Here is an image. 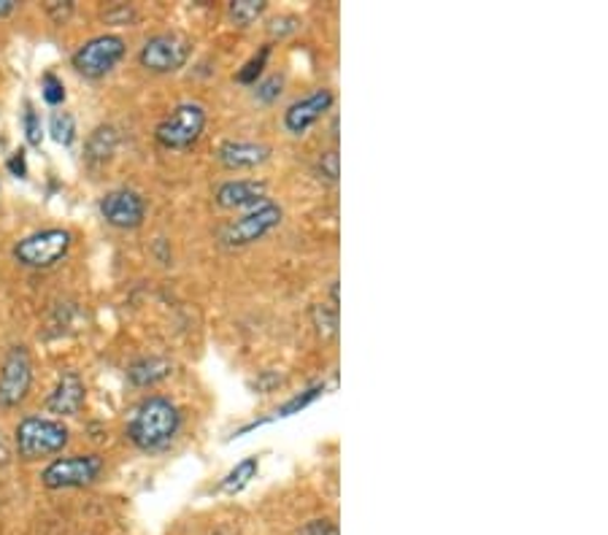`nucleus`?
I'll use <instances>...</instances> for the list:
<instances>
[{
    "instance_id": "obj_26",
    "label": "nucleus",
    "mask_w": 608,
    "mask_h": 535,
    "mask_svg": "<svg viewBox=\"0 0 608 535\" xmlns=\"http://www.w3.org/2000/svg\"><path fill=\"white\" fill-rule=\"evenodd\" d=\"M341 162H338V149H330V151H323V155H319V160H317V171L323 173L325 179H328V182H338V177H341Z\"/></svg>"
},
{
    "instance_id": "obj_13",
    "label": "nucleus",
    "mask_w": 608,
    "mask_h": 535,
    "mask_svg": "<svg viewBox=\"0 0 608 535\" xmlns=\"http://www.w3.org/2000/svg\"><path fill=\"white\" fill-rule=\"evenodd\" d=\"M268 200V184L257 179H228L214 190V203L228 211H241V208H257Z\"/></svg>"
},
{
    "instance_id": "obj_1",
    "label": "nucleus",
    "mask_w": 608,
    "mask_h": 535,
    "mask_svg": "<svg viewBox=\"0 0 608 535\" xmlns=\"http://www.w3.org/2000/svg\"><path fill=\"white\" fill-rule=\"evenodd\" d=\"M179 430H182V411L171 398L162 396L144 398L127 422V438L141 452H162L177 441Z\"/></svg>"
},
{
    "instance_id": "obj_20",
    "label": "nucleus",
    "mask_w": 608,
    "mask_h": 535,
    "mask_svg": "<svg viewBox=\"0 0 608 535\" xmlns=\"http://www.w3.org/2000/svg\"><path fill=\"white\" fill-rule=\"evenodd\" d=\"M49 133L58 141L60 146H71L76 141V120L68 111H54L52 120H49Z\"/></svg>"
},
{
    "instance_id": "obj_15",
    "label": "nucleus",
    "mask_w": 608,
    "mask_h": 535,
    "mask_svg": "<svg viewBox=\"0 0 608 535\" xmlns=\"http://www.w3.org/2000/svg\"><path fill=\"white\" fill-rule=\"evenodd\" d=\"M173 374V365L162 357H141L127 368V379L135 387H155Z\"/></svg>"
},
{
    "instance_id": "obj_12",
    "label": "nucleus",
    "mask_w": 608,
    "mask_h": 535,
    "mask_svg": "<svg viewBox=\"0 0 608 535\" xmlns=\"http://www.w3.org/2000/svg\"><path fill=\"white\" fill-rule=\"evenodd\" d=\"M273 155L270 144H263V141H222L217 146V162L224 168V171H252V168L266 166Z\"/></svg>"
},
{
    "instance_id": "obj_2",
    "label": "nucleus",
    "mask_w": 608,
    "mask_h": 535,
    "mask_svg": "<svg viewBox=\"0 0 608 535\" xmlns=\"http://www.w3.org/2000/svg\"><path fill=\"white\" fill-rule=\"evenodd\" d=\"M281 222H284V208H281L279 203L266 200L257 208H250L246 214H241V217L230 219V222L219 230L217 244L228 252L246 250V246L257 244V241H263L266 235L273 233Z\"/></svg>"
},
{
    "instance_id": "obj_3",
    "label": "nucleus",
    "mask_w": 608,
    "mask_h": 535,
    "mask_svg": "<svg viewBox=\"0 0 608 535\" xmlns=\"http://www.w3.org/2000/svg\"><path fill=\"white\" fill-rule=\"evenodd\" d=\"M68 438H71V433H68L63 422L49 420V416H25L14 430L16 454L27 463L63 452Z\"/></svg>"
},
{
    "instance_id": "obj_17",
    "label": "nucleus",
    "mask_w": 608,
    "mask_h": 535,
    "mask_svg": "<svg viewBox=\"0 0 608 535\" xmlns=\"http://www.w3.org/2000/svg\"><path fill=\"white\" fill-rule=\"evenodd\" d=\"M268 9V0H233L228 5V16L235 27H252Z\"/></svg>"
},
{
    "instance_id": "obj_31",
    "label": "nucleus",
    "mask_w": 608,
    "mask_h": 535,
    "mask_svg": "<svg viewBox=\"0 0 608 535\" xmlns=\"http://www.w3.org/2000/svg\"><path fill=\"white\" fill-rule=\"evenodd\" d=\"M9 171L14 173V177H20V179H25L27 177V160H25V151H14L11 155V160H9Z\"/></svg>"
},
{
    "instance_id": "obj_21",
    "label": "nucleus",
    "mask_w": 608,
    "mask_h": 535,
    "mask_svg": "<svg viewBox=\"0 0 608 535\" xmlns=\"http://www.w3.org/2000/svg\"><path fill=\"white\" fill-rule=\"evenodd\" d=\"M312 314H314V325H317L319 336L323 338L338 336V308L319 303V306H314Z\"/></svg>"
},
{
    "instance_id": "obj_22",
    "label": "nucleus",
    "mask_w": 608,
    "mask_h": 535,
    "mask_svg": "<svg viewBox=\"0 0 608 535\" xmlns=\"http://www.w3.org/2000/svg\"><path fill=\"white\" fill-rule=\"evenodd\" d=\"M325 392V385H314V387H308L306 392H301V396H295L292 401H287L284 405H279V411H276V416H292V414H297V411H303L306 405H312L314 401H317L319 396Z\"/></svg>"
},
{
    "instance_id": "obj_27",
    "label": "nucleus",
    "mask_w": 608,
    "mask_h": 535,
    "mask_svg": "<svg viewBox=\"0 0 608 535\" xmlns=\"http://www.w3.org/2000/svg\"><path fill=\"white\" fill-rule=\"evenodd\" d=\"M47 14L52 16L54 25H65V22L71 20V14H73V3H71V0H63V3H60V0H49Z\"/></svg>"
},
{
    "instance_id": "obj_32",
    "label": "nucleus",
    "mask_w": 608,
    "mask_h": 535,
    "mask_svg": "<svg viewBox=\"0 0 608 535\" xmlns=\"http://www.w3.org/2000/svg\"><path fill=\"white\" fill-rule=\"evenodd\" d=\"M16 11V3L14 0H0V20H5V16H11Z\"/></svg>"
},
{
    "instance_id": "obj_10",
    "label": "nucleus",
    "mask_w": 608,
    "mask_h": 535,
    "mask_svg": "<svg viewBox=\"0 0 608 535\" xmlns=\"http://www.w3.org/2000/svg\"><path fill=\"white\" fill-rule=\"evenodd\" d=\"M333 104L336 93L330 87L312 89L308 95H303V98L292 100V104L287 106L284 117H281V125H284L287 133L301 138V135H306L330 109H333Z\"/></svg>"
},
{
    "instance_id": "obj_11",
    "label": "nucleus",
    "mask_w": 608,
    "mask_h": 535,
    "mask_svg": "<svg viewBox=\"0 0 608 535\" xmlns=\"http://www.w3.org/2000/svg\"><path fill=\"white\" fill-rule=\"evenodd\" d=\"M100 217L106 224L117 230H135L144 224L146 219V200L144 195L135 193L131 187L111 190L100 198Z\"/></svg>"
},
{
    "instance_id": "obj_4",
    "label": "nucleus",
    "mask_w": 608,
    "mask_h": 535,
    "mask_svg": "<svg viewBox=\"0 0 608 535\" xmlns=\"http://www.w3.org/2000/svg\"><path fill=\"white\" fill-rule=\"evenodd\" d=\"M208 111L198 100H184L179 104L171 114L162 117L155 127V138L162 149L171 151H187L203 138L206 131Z\"/></svg>"
},
{
    "instance_id": "obj_23",
    "label": "nucleus",
    "mask_w": 608,
    "mask_h": 535,
    "mask_svg": "<svg viewBox=\"0 0 608 535\" xmlns=\"http://www.w3.org/2000/svg\"><path fill=\"white\" fill-rule=\"evenodd\" d=\"M41 95H44V100H47L49 106L65 104V84H63V78H60L58 73H52V71L44 73V76H41Z\"/></svg>"
},
{
    "instance_id": "obj_7",
    "label": "nucleus",
    "mask_w": 608,
    "mask_h": 535,
    "mask_svg": "<svg viewBox=\"0 0 608 535\" xmlns=\"http://www.w3.org/2000/svg\"><path fill=\"white\" fill-rule=\"evenodd\" d=\"M125 52V38L114 36V33H104V36H95L89 38V41H84L82 47L73 52L71 63L76 68V73H82L84 78H104L106 73H111L122 63Z\"/></svg>"
},
{
    "instance_id": "obj_19",
    "label": "nucleus",
    "mask_w": 608,
    "mask_h": 535,
    "mask_svg": "<svg viewBox=\"0 0 608 535\" xmlns=\"http://www.w3.org/2000/svg\"><path fill=\"white\" fill-rule=\"evenodd\" d=\"M270 52H273V44H263L260 52H257L252 60H246V65L241 68L239 76H235V82H239V84H257V78H260L263 71H266Z\"/></svg>"
},
{
    "instance_id": "obj_29",
    "label": "nucleus",
    "mask_w": 608,
    "mask_h": 535,
    "mask_svg": "<svg viewBox=\"0 0 608 535\" xmlns=\"http://www.w3.org/2000/svg\"><path fill=\"white\" fill-rule=\"evenodd\" d=\"M106 20L117 22V25H131V22L138 20V14H135L131 5H114L111 11H106Z\"/></svg>"
},
{
    "instance_id": "obj_6",
    "label": "nucleus",
    "mask_w": 608,
    "mask_h": 535,
    "mask_svg": "<svg viewBox=\"0 0 608 535\" xmlns=\"http://www.w3.org/2000/svg\"><path fill=\"white\" fill-rule=\"evenodd\" d=\"M190 54H193V41L184 33L166 31L146 38L138 52V63L144 71L157 73V76H168V73L182 71L187 65Z\"/></svg>"
},
{
    "instance_id": "obj_9",
    "label": "nucleus",
    "mask_w": 608,
    "mask_h": 535,
    "mask_svg": "<svg viewBox=\"0 0 608 535\" xmlns=\"http://www.w3.org/2000/svg\"><path fill=\"white\" fill-rule=\"evenodd\" d=\"M33 387V360L25 346H11L0 365V409H16Z\"/></svg>"
},
{
    "instance_id": "obj_30",
    "label": "nucleus",
    "mask_w": 608,
    "mask_h": 535,
    "mask_svg": "<svg viewBox=\"0 0 608 535\" xmlns=\"http://www.w3.org/2000/svg\"><path fill=\"white\" fill-rule=\"evenodd\" d=\"M297 27H301V20H297V16H281V20H273L270 33L281 38V36H290V33H295Z\"/></svg>"
},
{
    "instance_id": "obj_18",
    "label": "nucleus",
    "mask_w": 608,
    "mask_h": 535,
    "mask_svg": "<svg viewBox=\"0 0 608 535\" xmlns=\"http://www.w3.org/2000/svg\"><path fill=\"white\" fill-rule=\"evenodd\" d=\"M257 471H260V460H257V458L241 460V463L235 465V469L230 471L228 476L222 478V484H219V489H222V493H228V495L241 493V489H244L246 484H250L252 478L257 476Z\"/></svg>"
},
{
    "instance_id": "obj_28",
    "label": "nucleus",
    "mask_w": 608,
    "mask_h": 535,
    "mask_svg": "<svg viewBox=\"0 0 608 535\" xmlns=\"http://www.w3.org/2000/svg\"><path fill=\"white\" fill-rule=\"evenodd\" d=\"M297 535H338V525L333 520H312L301 527Z\"/></svg>"
},
{
    "instance_id": "obj_16",
    "label": "nucleus",
    "mask_w": 608,
    "mask_h": 535,
    "mask_svg": "<svg viewBox=\"0 0 608 535\" xmlns=\"http://www.w3.org/2000/svg\"><path fill=\"white\" fill-rule=\"evenodd\" d=\"M117 146H120V133L114 125H98L87 138V162L89 166H104L114 157Z\"/></svg>"
},
{
    "instance_id": "obj_24",
    "label": "nucleus",
    "mask_w": 608,
    "mask_h": 535,
    "mask_svg": "<svg viewBox=\"0 0 608 535\" xmlns=\"http://www.w3.org/2000/svg\"><path fill=\"white\" fill-rule=\"evenodd\" d=\"M22 131H25V138L31 146H41L44 131H41V120H38L36 109L31 104H25V114H22Z\"/></svg>"
},
{
    "instance_id": "obj_8",
    "label": "nucleus",
    "mask_w": 608,
    "mask_h": 535,
    "mask_svg": "<svg viewBox=\"0 0 608 535\" xmlns=\"http://www.w3.org/2000/svg\"><path fill=\"white\" fill-rule=\"evenodd\" d=\"M104 460L98 454H71L58 458L41 471V484L47 489H82L98 482Z\"/></svg>"
},
{
    "instance_id": "obj_14",
    "label": "nucleus",
    "mask_w": 608,
    "mask_h": 535,
    "mask_svg": "<svg viewBox=\"0 0 608 535\" xmlns=\"http://www.w3.org/2000/svg\"><path fill=\"white\" fill-rule=\"evenodd\" d=\"M87 401V387L76 370H65L54 385L52 396L47 398V409L58 416H76Z\"/></svg>"
},
{
    "instance_id": "obj_25",
    "label": "nucleus",
    "mask_w": 608,
    "mask_h": 535,
    "mask_svg": "<svg viewBox=\"0 0 608 535\" xmlns=\"http://www.w3.org/2000/svg\"><path fill=\"white\" fill-rule=\"evenodd\" d=\"M281 89H284V76L273 73V76L263 78L260 84H255V98L260 100V104H273V100L281 95Z\"/></svg>"
},
{
    "instance_id": "obj_5",
    "label": "nucleus",
    "mask_w": 608,
    "mask_h": 535,
    "mask_svg": "<svg viewBox=\"0 0 608 535\" xmlns=\"http://www.w3.org/2000/svg\"><path fill=\"white\" fill-rule=\"evenodd\" d=\"M71 244H73L71 230L47 228V230H36V233L16 241L11 255H14V260L20 263L22 268L44 270V268L58 266L68 252H71Z\"/></svg>"
}]
</instances>
